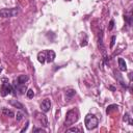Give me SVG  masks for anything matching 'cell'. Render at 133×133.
<instances>
[{"instance_id": "6da1fadb", "label": "cell", "mask_w": 133, "mask_h": 133, "mask_svg": "<svg viewBox=\"0 0 133 133\" xmlns=\"http://www.w3.org/2000/svg\"><path fill=\"white\" fill-rule=\"evenodd\" d=\"M79 118V111L77 109H72L70 111H68L66 115H65V125L70 126L73 125L74 123H76Z\"/></svg>"}, {"instance_id": "7a4b0ae2", "label": "cell", "mask_w": 133, "mask_h": 133, "mask_svg": "<svg viewBox=\"0 0 133 133\" xmlns=\"http://www.w3.org/2000/svg\"><path fill=\"white\" fill-rule=\"evenodd\" d=\"M84 123H85V126H86V128H87L88 130H92V129H95V128L98 127L99 121H98V118H97L94 114H87V115L85 116Z\"/></svg>"}, {"instance_id": "3957f363", "label": "cell", "mask_w": 133, "mask_h": 133, "mask_svg": "<svg viewBox=\"0 0 133 133\" xmlns=\"http://www.w3.org/2000/svg\"><path fill=\"white\" fill-rule=\"evenodd\" d=\"M19 12L18 8H2L0 10V17L2 18H11L17 16Z\"/></svg>"}, {"instance_id": "277c9868", "label": "cell", "mask_w": 133, "mask_h": 133, "mask_svg": "<svg viewBox=\"0 0 133 133\" xmlns=\"http://www.w3.org/2000/svg\"><path fill=\"white\" fill-rule=\"evenodd\" d=\"M12 91V87L11 85L6 81V79H3V83L1 85V96L2 97H6L8 94H10Z\"/></svg>"}, {"instance_id": "5b68a950", "label": "cell", "mask_w": 133, "mask_h": 133, "mask_svg": "<svg viewBox=\"0 0 133 133\" xmlns=\"http://www.w3.org/2000/svg\"><path fill=\"white\" fill-rule=\"evenodd\" d=\"M51 108V101L49 99H45L41 104V109L43 112H48Z\"/></svg>"}, {"instance_id": "8992f818", "label": "cell", "mask_w": 133, "mask_h": 133, "mask_svg": "<svg viewBox=\"0 0 133 133\" xmlns=\"http://www.w3.org/2000/svg\"><path fill=\"white\" fill-rule=\"evenodd\" d=\"M35 115H36V118L38 119V122H39L43 126H45V127L48 126V119H47V116H46L45 114H42V113H39V112H36Z\"/></svg>"}, {"instance_id": "52a82bcc", "label": "cell", "mask_w": 133, "mask_h": 133, "mask_svg": "<svg viewBox=\"0 0 133 133\" xmlns=\"http://www.w3.org/2000/svg\"><path fill=\"white\" fill-rule=\"evenodd\" d=\"M55 58V52L53 50H47L46 51V61L53 62Z\"/></svg>"}, {"instance_id": "ba28073f", "label": "cell", "mask_w": 133, "mask_h": 133, "mask_svg": "<svg viewBox=\"0 0 133 133\" xmlns=\"http://www.w3.org/2000/svg\"><path fill=\"white\" fill-rule=\"evenodd\" d=\"M98 44H99V48L101 49V51L103 53H105V48H104V45H103V32L102 30L99 32V39H98Z\"/></svg>"}, {"instance_id": "9c48e42d", "label": "cell", "mask_w": 133, "mask_h": 133, "mask_svg": "<svg viewBox=\"0 0 133 133\" xmlns=\"http://www.w3.org/2000/svg\"><path fill=\"white\" fill-rule=\"evenodd\" d=\"M37 60L41 63H44L46 61V51H42L37 54Z\"/></svg>"}, {"instance_id": "30bf717a", "label": "cell", "mask_w": 133, "mask_h": 133, "mask_svg": "<svg viewBox=\"0 0 133 133\" xmlns=\"http://www.w3.org/2000/svg\"><path fill=\"white\" fill-rule=\"evenodd\" d=\"M118 68H119V70L121 71H126L127 70V64H126V62H125V60L123 59V58H118Z\"/></svg>"}, {"instance_id": "8fae6325", "label": "cell", "mask_w": 133, "mask_h": 133, "mask_svg": "<svg viewBox=\"0 0 133 133\" xmlns=\"http://www.w3.org/2000/svg\"><path fill=\"white\" fill-rule=\"evenodd\" d=\"M16 81H17L19 84H24L25 82L28 81V76H26V75H20Z\"/></svg>"}, {"instance_id": "7c38bea8", "label": "cell", "mask_w": 133, "mask_h": 133, "mask_svg": "<svg viewBox=\"0 0 133 133\" xmlns=\"http://www.w3.org/2000/svg\"><path fill=\"white\" fill-rule=\"evenodd\" d=\"M2 114L5 115V116H8V117H14V112L11 110H9L8 108H3L2 109Z\"/></svg>"}, {"instance_id": "4fadbf2b", "label": "cell", "mask_w": 133, "mask_h": 133, "mask_svg": "<svg viewBox=\"0 0 133 133\" xmlns=\"http://www.w3.org/2000/svg\"><path fill=\"white\" fill-rule=\"evenodd\" d=\"M75 90L74 89H70V90H68L66 92H65V100L66 101H69V100H71L74 96H75Z\"/></svg>"}, {"instance_id": "5bb4252c", "label": "cell", "mask_w": 133, "mask_h": 133, "mask_svg": "<svg viewBox=\"0 0 133 133\" xmlns=\"http://www.w3.org/2000/svg\"><path fill=\"white\" fill-rule=\"evenodd\" d=\"M10 104H11V105H14L15 107L20 108V109H23V108H24V107H23V105H22L21 103H19L18 101H16V100H10Z\"/></svg>"}, {"instance_id": "9a60e30c", "label": "cell", "mask_w": 133, "mask_h": 133, "mask_svg": "<svg viewBox=\"0 0 133 133\" xmlns=\"http://www.w3.org/2000/svg\"><path fill=\"white\" fill-rule=\"evenodd\" d=\"M115 109H117V105H115V104H112V105H109V106L107 107V109H106V112H107V113H110L112 110H115Z\"/></svg>"}, {"instance_id": "2e32d148", "label": "cell", "mask_w": 133, "mask_h": 133, "mask_svg": "<svg viewBox=\"0 0 133 133\" xmlns=\"http://www.w3.org/2000/svg\"><path fill=\"white\" fill-rule=\"evenodd\" d=\"M26 94H27V97H28L29 99L33 98V96H34V91H33L32 89H28V90L26 91Z\"/></svg>"}, {"instance_id": "e0dca14e", "label": "cell", "mask_w": 133, "mask_h": 133, "mask_svg": "<svg viewBox=\"0 0 133 133\" xmlns=\"http://www.w3.org/2000/svg\"><path fill=\"white\" fill-rule=\"evenodd\" d=\"M16 118H17V122H20L22 118H23V113L22 112H17V116H16Z\"/></svg>"}, {"instance_id": "ac0fdd59", "label": "cell", "mask_w": 133, "mask_h": 133, "mask_svg": "<svg viewBox=\"0 0 133 133\" xmlns=\"http://www.w3.org/2000/svg\"><path fill=\"white\" fill-rule=\"evenodd\" d=\"M125 19H126V21L128 22V25H131V19H132V17H131V14L130 15H128V16H125Z\"/></svg>"}, {"instance_id": "d6986e66", "label": "cell", "mask_w": 133, "mask_h": 133, "mask_svg": "<svg viewBox=\"0 0 133 133\" xmlns=\"http://www.w3.org/2000/svg\"><path fill=\"white\" fill-rule=\"evenodd\" d=\"M124 121H128L129 122V124L131 125L132 124V121L130 119V116H129V113H126L125 115H124Z\"/></svg>"}, {"instance_id": "ffe728a7", "label": "cell", "mask_w": 133, "mask_h": 133, "mask_svg": "<svg viewBox=\"0 0 133 133\" xmlns=\"http://www.w3.org/2000/svg\"><path fill=\"white\" fill-rule=\"evenodd\" d=\"M113 26H114V21H113V20H111V21L109 22V26H108V30H112V29H113Z\"/></svg>"}, {"instance_id": "44dd1931", "label": "cell", "mask_w": 133, "mask_h": 133, "mask_svg": "<svg viewBox=\"0 0 133 133\" xmlns=\"http://www.w3.org/2000/svg\"><path fill=\"white\" fill-rule=\"evenodd\" d=\"M68 132H81V130L78 128H71L68 130Z\"/></svg>"}, {"instance_id": "7402d4cb", "label": "cell", "mask_w": 133, "mask_h": 133, "mask_svg": "<svg viewBox=\"0 0 133 133\" xmlns=\"http://www.w3.org/2000/svg\"><path fill=\"white\" fill-rule=\"evenodd\" d=\"M33 132H45V130L42 129V128H34L33 129Z\"/></svg>"}, {"instance_id": "603a6c76", "label": "cell", "mask_w": 133, "mask_h": 133, "mask_svg": "<svg viewBox=\"0 0 133 133\" xmlns=\"http://www.w3.org/2000/svg\"><path fill=\"white\" fill-rule=\"evenodd\" d=\"M114 43H115V36H112V37H111V43H110V47H111V48L113 47Z\"/></svg>"}]
</instances>
